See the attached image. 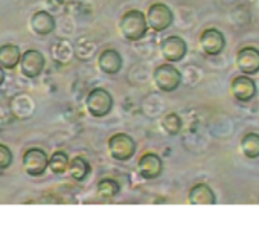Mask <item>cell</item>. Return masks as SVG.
Instances as JSON below:
<instances>
[{"label":"cell","mask_w":259,"mask_h":232,"mask_svg":"<svg viewBox=\"0 0 259 232\" xmlns=\"http://www.w3.org/2000/svg\"><path fill=\"white\" fill-rule=\"evenodd\" d=\"M182 81H183V75L176 66H172V63L166 61L163 64H159L153 70V83L156 89L160 92L165 93L174 92L180 87Z\"/></svg>","instance_id":"4"},{"label":"cell","mask_w":259,"mask_h":232,"mask_svg":"<svg viewBox=\"0 0 259 232\" xmlns=\"http://www.w3.org/2000/svg\"><path fill=\"white\" fill-rule=\"evenodd\" d=\"M162 129L169 135V136H177L182 129H183V120L180 114L176 111H169L162 118Z\"/></svg>","instance_id":"23"},{"label":"cell","mask_w":259,"mask_h":232,"mask_svg":"<svg viewBox=\"0 0 259 232\" xmlns=\"http://www.w3.org/2000/svg\"><path fill=\"white\" fill-rule=\"evenodd\" d=\"M69 156L66 151L63 150H55L51 158H49V167L48 170H51L52 174L55 176H63L64 173H67V167H69Z\"/></svg>","instance_id":"21"},{"label":"cell","mask_w":259,"mask_h":232,"mask_svg":"<svg viewBox=\"0 0 259 232\" xmlns=\"http://www.w3.org/2000/svg\"><path fill=\"white\" fill-rule=\"evenodd\" d=\"M5 80H7V73H5V69H4L2 66H0V87L4 86Z\"/></svg>","instance_id":"27"},{"label":"cell","mask_w":259,"mask_h":232,"mask_svg":"<svg viewBox=\"0 0 259 232\" xmlns=\"http://www.w3.org/2000/svg\"><path fill=\"white\" fill-rule=\"evenodd\" d=\"M241 151L247 159L259 158V133H247L241 139Z\"/></svg>","instance_id":"22"},{"label":"cell","mask_w":259,"mask_h":232,"mask_svg":"<svg viewBox=\"0 0 259 232\" xmlns=\"http://www.w3.org/2000/svg\"><path fill=\"white\" fill-rule=\"evenodd\" d=\"M138 173L145 180H154L162 176L163 173V161L157 153L148 151L139 158L138 162Z\"/></svg>","instance_id":"11"},{"label":"cell","mask_w":259,"mask_h":232,"mask_svg":"<svg viewBox=\"0 0 259 232\" xmlns=\"http://www.w3.org/2000/svg\"><path fill=\"white\" fill-rule=\"evenodd\" d=\"M29 28H31V31L35 35L46 37V35H51L57 29V20H55V17L49 11L40 10V11H35L31 16Z\"/></svg>","instance_id":"13"},{"label":"cell","mask_w":259,"mask_h":232,"mask_svg":"<svg viewBox=\"0 0 259 232\" xmlns=\"http://www.w3.org/2000/svg\"><path fill=\"white\" fill-rule=\"evenodd\" d=\"M22 51L14 43H7L0 46V66L5 70H13L19 66Z\"/></svg>","instance_id":"18"},{"label":"cell","mask_w":259,"mask_h":232,"mask_svg":"<svg viewBox=\"0 0 259 232\" xmlns=\"http://www.w3.org/2000/svg\"><path fill=\"white\" fill-rule=\"evenodd\" d=\"M96 191H98V196L102 199H113L120 192V185L114 179L105 177V179H101L98 182Z\"/></svg>","instance_id":"24"},{"label":"cell","mask_w":259,"mask_h":232,"mask_svg":"<svg viewBox=\"0 0 259 232\" xmlns=\"http://www.w3.org/2000/svg\"><path fill=\"white\" fill-rule=\"evenodd\" d=\"M114 107L113 95L104 87L92 89L85 96V108L92 118H105Z\"/></svg>","instance_id":"2"},{"label":"cell","mask_w":259,"mask_h":232,"mask_svg":"<svg viewBox=\"0 0 259 232\" xmlns=\"http://www.w3.org/2000/svg\"><path fill=\"white\" fill-rule=\"evenodd\" d=\"M236 66L245 75H254L259 72V49L253 46H245L238 51Z\"/></svg>","instance_id":"15"},{"label":"cell","mask_w":259,"mask_h":232,"mask_svg":"<svg viewBox=\"0 0 259 232\" xmlns=\"http://www.w3.org/2000/svg\"><path fill=\"white\" fill-rule=\"evenodd\" d=\"M96 54V43L87 37H81L73 45V55L79 61H89Z\"/></svg>","instance_id":"20"},{"label":"cell","mask_w":259,"mask_h":232,"mask_svg":"<svg viewBox=\"0 0 259 232\" xmlns=\"http://www.w3.org/2000/svg\"><path fill=\"white\" fill-rule=\"evenodd\" d=\"M230 93L239 102H250L257 93V86H256L254 80L251 78V75L242 73L232 80Z\"/></svg>","instance_id":"9"},{"label":"cell","mask_w":259,"mask_h":232,"mask_svg":"<svg viewBox=\"0 0 259 232\" xmlns=\"http://www.w3.org/2000/svg\"><path fill=\"white\" fill-rule=\"evenodd\" d=\"M120 35L128 42H141L148 34V25L145 14L139 10H130L122 14L119 20Z\"/></svg>","instance_id":"1"},{"label":"cell","mask_w":259,"mask_h":232,"mask_svg":"<svg viewBox=\"0 0 259 232\" xmlns=\"http://www.w3.org/2000/svg\"><path fill=\"white\" fill-rule=\"evenodd\" d=\"M200 48L201 51L209 57L220 55L226 48V37L224 34L217 28H207L200 34Z\"/></svg>","instance_id":"8"},{"label":"cell","mask_w":259,"mask_h":232,"mask_svg":"<svg viewBox=\"0 0 259 232\" xmlns=\"http://www.w3.org/2000/svg\"><path fill=\"white\" fill-rule=\"evenodd\" d=\"M92 171V167H90V162L82 158V156H75L73 159L69 161V167H67V173L70 176L72 180L75 182H82L89 177Z\"/></svg>","instance_id":"19"},{"label":"cell","mask_w":259,"mask_h":232,"mask_svg":"<svg viewBox=\"0 0 259 232\" xmlns=\"http://www.w3.org/2000/svg\"><path fill=\"white\" fill-rule=\"evenodd\" d=\"M160 54L168 63H179L182 61L188 54V45L186 42L179 35H169L162 40L160 43Z\"/></svg>","instance_id":"10"},{"label":"cell","mask_w":259,"mask_h":232,"mask_svg":"<svg viewBox=\"0 0 259 232\" xmlns=\"http://www.w3.org/2000/svg\"><path fill=\"white\" fill-rule=\"evenodd\" d=\"M46 67V58L38 49H28L22 52L20 61H19V69L20 73L28 78V80H35L38 78Z\"/></svg>","instance_id":"7"},{"label":"cell","mask_w":259,"mask_h":232,"mask_svg":"<svg viewBox=\"0 0 259 232\" xmlns=\"http://www.w3.org/2000/svg\"><path fill=\"white\" fill-rule=\"evenodd\" d=\"M98 67L105 75H117L123 67V57L119 51L107 48L98 55Z\"/></svg>","instance_id":"14"},{"label":"cell","mask_w":259,"mask_h":232,"mask_svg":"<svg viewBox=\"0 0 259 232\" xmlns=\"http://www.w3.org/2000/svg\"><path fill=\"white\" fill-rule=\"evenodd\" d=\"M188 202L191 205H215L217 196L207 183H197L189 189Z\"/></svg>","instance_id":"17"},{"label":"cell","mask_w":259,"mask_h":232,"mask_svg":"<svg viewBox=\"0 0 259 232\" xmlns=\"http://www.w3.org/2000/svg\"><path fill=\"white\" fill-rule=\"evenodd\" d=\"M23 170L31 177H41L49 167V156L43 148L32 147L23 153L22 158Z\"/></svg>","instance_id":"6"},{"label":"cell","mask_w":259,"mask_h":232,"mask_svg":"<svg viewBox=\"0 0 259 232\" xmlns=\"http://www.w3.org/2000/svg\"><path fill=\"white\" fill-rule=\"evenodd\" d=\"M5 124H7V110L0 105V129H4Z\"/></svg>","instance_id":"26"},{"label":"cell","mask_w":259,"mask_h":232,"mask_svg":"<svg viewBox=\"0 0 259 232\" xmlns=\"http://www.w3.org/2000/svg\"><path fill=\"white\" fill-rule=\"evenodd\" d=\"M51 57L58 66L69 64L75 55H73V45L67 38H58L51 46Z\"/></svg>","instance_id":"16"},{"label":"cell","mask_w":259,"mask_h":232,"mask_svg":"<svg viewBox=\"0 0 259 232\" xmlns=\"http://www.w3.org/2000/svg\"><path fill=\"white\" fill-rule=\"evenodd\" d=\"M10 110L11 116L16 120L25 121L32 118V114L35 111V102L28 93H17L11 98L10 102Z\"/></svg>","instance_id":"12"},{"label":"cell","mask_w":259,"mask_h":232,"mask_svg":"<svg viewBox=\"0 0 259 232\" xmlns=\"http://www.w3.org/2000/svg\"><path fill=\"white\" fill-rule=\"evenodd\" d=\"M110 156L117 162H128L133 159L138 151V142L133 136L126 133H114L107 142Z\"/></svg>","instance_id":"3"},{"label":"cell","mask_w":259,"mask_h":232,"mask_svg":"<svg viewBox=\"0 0 259 232\" xmlns=\"http://www.w3.org/2000/svg\"><path fill=\"white\" fill-rule=\"evenodd\" d=\"M145 19H147L148 29H151L154 32H163L172 26L174 13L166 4L156 2V4L150 5L148 11L145 14Z\"/></svg>","instance_id":"5"},{"label":"cell","mask_w":259,"mask_h":232,"mask_svg":"<svg viewBox=\"0 0 259 232\" xmlns=\"http://www.w3.org/2000/svg\"><path fill=\"white\" fill-rule=\"evenodd\" d=\"M14 161V154L11 148L5 144H0V171L8 170Z\"/></svg>","instance_id":"25"}]
</instances>
